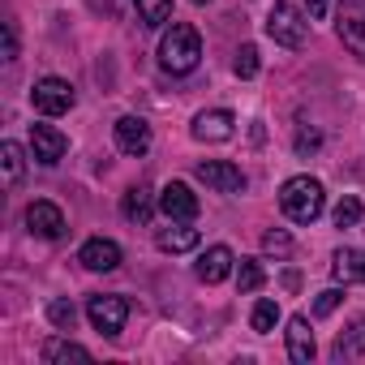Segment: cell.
Instances as JSON below:
<instances>
[{"label":"cell","mask_w":365,"mask_h":365,"mask_svg":"<svg viewBox=\"0 0 365 365\" xmlns=\"http://www.w3.org/2000/svg\"><path fill=\"white\" fill-rule=\"evenodd\" d=\"M202 61V39L190 22H172L159 39V65L168 73H194Z\"/></svg>","instance_id":"cell-1"},{"label":"cell","mask_w":365,"mask_h":365,"mask_svg":"<svg viewBox=\"0 0 365 365\" xmlns=\"http://www.w3.org/2000/svg\"><path fill=\"white\" fill-rule=\"evenodd\" d=\"M279 207L292 224H314L327 207V194H322V180L314 176H288L284 190H279Z\"/></svg>","instance_id":"cell-2"},{"label":"cell","mask_w":365,"mask_h":365,"mask_svg":"<svg viewBox=\"0 0 365 365\" xmlns=\"http://www.w3.org/2000/svg\"><path fill=\"white\" fill-rule=\"evenodd\" d=\"M267 35L279 43V48H305L309 39V14H301L297 0H275V9L267 14Z\"/></svg>","instance_id":"cell-3"},{"label":"cell","mask_w":365,"mask_h":365,"mask_svg":"<svg viewBox=\"0 0 365 365\" xmlns=\"http://www.w3.org/2000/svg\"><path fill=\"white\" fill-rule=\"evenodd\" d=\"M86 318H91V327H95V331H103L108 339H116V335L125 331L129 301H125V297H116V292H99V297H91V301H86Z\"/></svg>","instance_id":"cell-4"},{"label":"cell","mask_w":365,"mask_h":365,"mask_svg":"<svg viewBox=\"0 0 365 365\" xmlns=\"http://www.w3.org/2000/svg\"><path fill=\"white\" fill-rule=\"evenodd\" d=\"M335 35H339V43H344L356 61H365V0H339Z\"/></svg>","instance_id":"cell-5"},{"label":"cell","mask_w":365,"mask_h":365,"mask_svg":"<svg viewBox=\"0 0 365 365\" xmlns=\"http://www.w3.org/2000/svg\"><path fill=\"white\" fill-rule=\"evenodd\" d=\"M31 99H35V112H43V116H65V112L78 103V91H73V82H65V78H39L35 91H31Z\"/></svg>","instance_id":"cell-6"},{"label":"cell","mask_w":365,"mask_h":365,"mask_svg":"<svg viewBox=\"0 0 365 365\" xmlns=\"http://www.w3.org/2000/svg\"><path fill=\"white\" fill-rule=\"evenodd\" d=\"M159 211L168 220H176V224H190L198 215V194L185 185V180H172V185L159 190Z\"/></svg>","instance_id":"cell-7"},{"label":"cell","mask_w":365,"mask_h":365,"mask_svg":"<svg viewBox=\"0 0 365 365\" xmlns=\"http://www.w3.org/2000/svg\"><path fill=\"white\" fill-rule=\"evenodd\" d=\"M198 180H207L215 194H245V172L224 163V159H202L198 163Z\"/></svg>","instance_id":"cell-8"},{"label":"cell","mask_w":365,"mask_h":365,"mask_svg":"<svg viewBox=\"0 0 365 365\" xmlns=\"http://www.w3.org/2000/svg\"><path fill=\"white\" fill-rule=\"evenodd\" d=\"M26 228L35 232V237H43V241H61L65 237V211L56 207V202H31L26 207Z\"/></svg>","instance_id":"cell-9"},{"label":"cell","mask_w":365,"mask_h":365,"mask_svg":"<svg viewBox=\"0 0 365 365\" xmlns=\"http://www.w3.org/2000/svg\"><path fill=\"white\" fill-rule=\"evenodd\" d=\"M112 133H116V150H125V155H133V159H142V155L150 150V125H146L142 116H120V120L112 125Z\"/></svg>","instance_id":"cell-10"},{"label":"cell","mask_w":365,"mask_h":365,"mask_svg":"<svg viewBox=\"0 0 365 365\" xmlns=\"http://www.w3.org/2000/svg\"><path fill=\"white\" fill-rule=\"evenodd\" d=\"M65 150H69V138H65L61 129H52V125H31V155H35L43 168L61 163Z\"/></svg>","instance_id":"cell-11"},{"label":"cell","mask_w":365,"mask_h":365,"mask_svg":"<svg viewBox=\"0 0 365 365\" xmlns=\"http://www.w3.org/2000/svg\"><path fill=\"white\" fill-rule=\"evenodd\" d=\"M232 133H237V116L228 108H211V112L194 116V138L198 142H228Z\"/></svg>","instance_id":"cell-12"},{"label":"cell","mask_w":365,"mask_h":365,"mask_svg":"<svg viewBox=\"0 0 365 365\" xmlns=\"http://www.w3.org/2000/svg\"><path fill=\"white\" fill-rule=\"evenodd\" d=\"M78 262L86 271H116L120 267V245L108 241V237H91L82 250H78Z\"/></svg>","instance_id":"cell-13"},{"label":"cell","mask_w":365,"mask_h":365,"mask_svg":"<svg viewBox=\"0 0 365 365\" xmlns=\"http://www.w3.org/2000/svg\"><path fill=\"white\" fill-rule=\"evenodd\" d=\"M232 262H237V258H232V250H228V245H211V250L198 258V267H194V271H198V279H202V284H220V279H228V275H232Z\"/></svg>","instance_id":"cell-14"},{"label":"cell","mask_w":365,"mask_h":365,"mask_svg":"<svg viewBox=\"0 0 365 365\" xmlns=\"http://www.w3.org/2000/svg\"><path fill=\"white\" fill-rule=\"evenodd\" d=\"M288 356L297 361V365H309L314 361V331H309V318L305 314H297V318H288Z\"/></svg>","instance_id":"cell-15"},{"label":"cell","mask_w":365,"mask_h":365,"mask_svg":"<svg viewBox=\"0 0 365 365\" xmlns=\"http://www.w3.org/2000/svg\"><path fill=\"white\" fill-rule=\"evenodd\" d=\"M155 207H159V198H155L146 185H129L125 198H120V215H125L129 224H146V220L155 215Z\"/></svg>","instance_id":"cell-16"},{"label":"cell","mask_w":365,"mask_h":365,"mask_svg":"<svg viewBox=\"0 0 365 365\" xmlns=\"http://www.w3.org/2000/svg\"><path fill=\"white\" fill-rule=\"evenodd\" d=\"M198 228H190V224H176L172 220V228H159V237H155V245L163 250V254H190V250H198Z\"/></svg>","instance_id":"cell-17"},{"label":"cell","mask_w":365,"mask_h":365,"mask_svg":"<svg viewBox=\"0 0 365 365\" xmlns=\"http://www.w3.org/2000/svg\"><path fill=\"white\" fill-rule=\"evenodd\" d=\"M331 271H335V279H344V284H365V250H335V258H331Z\"/></svg>","instance_id":"cell-18"},{"label":"cell","mask_w":365,"mask_h":365,"mask_svg":"<svg viewBox=\"0 0 365 365\" xmlns=\"http://www.w3.org/2000/svg\"><path fill=\"white\" fill-rule=\"evenodd\" d=\"M331 356H335V361H356V356H365V318H356L348 331H339Z\"/></svg>","instance_id":"cell-19"},{"label":"cell","mask_w":365,"mask_h":365,"mask_svg":"<svg viewBox=\"0 0 365 365\" xmlns=\"http://www.w3.org/2000/svg\"><path fill=\"white\" fill-rule=\"evenodd\" d=\"M43 361L56 365V361H91V348L73 344V339H48L43 344Z\"/></svg>","instance_id":"cell-20"},{"label":"cell","mask_w":365,"mask_h":365,"mask_svg":"<svg viewBox=\"0 0 365 365\" xmlns=\"http://www.w3.org/2000/svg\"><path fill=\"white\" fill-rule=\"evenodd\" d=\"M0 163H5V185H18L22 180V168H26V155L18 142H5L0 146Z\"/></svg>","instance_id":"cell-21"},{"label":"cell","mask_w":365,"mask_h":365,"mask_svg":"<svg viewBox=\"0 0 365 365\" xmlns=\"http://www.w3.org/2000/svg\"><path fill=\"white\" fill-rule=\"evenodd\" d=\"M275 322H279V305H275L271 297H262V301L254 305V314H250V327H254L258 335H271V331H275Z\"/></svg>","instance_id":"cell-22"},{"label":"cell","mask_w":365,"mask_h":365,"mask_svg":"<svg viewBox=\"0 0 365 365\" xmlns=\"http://www.w3.org/2000/svg\"><path fill=\"white\" fill-rule=\"evenodd\" d=\"M133 9L146 26H163L172 18V0H133Z\"/></svg>","instance_id":"cell-23"},{"label":"cell","mask_w":365,"mask_h":365,"mask_svg":"<svg viewBox=\"0 0 365 365\" xmlns=\"http://www.w3.org/2000/svg\"><path fill=\"white\" fill-rule=\"evenodd\" d=\"M262 279H267L262 262H258V258H241V267H237V288H241V292H258Z\"/></svg>","instance_id":"cell-24"},{"label":"cell","mask_w":365,"mask_h":365,"mask_svg":"<svg viewBox=\"0 0 365 365\" xmlns=\"http://www.w3.org/2000/svg\"><path fill=\"white\" fill-rule=\"evenodd\" d=\"M361 215H365V207H361V198H352V194H344V198L335 202V228H356V224H361Z\"/></svg>","instance_id":"cell-25"},{"label":"cell","mask_w":365,"mask_h":365,"mask_svg":"<svg viewBox=\"0 0 365 365\" xmlns=\"http://www.w3.org/2000/svg\"><path fill=\"white\" fill-rule=\"evenodd\" d=\"M73 318H78V309H73V301H65V297H56V301L48 305V322H52V327H61V331H69V327H73Z\"/></svg>","instance_id":"cell-26"},{"label":"cell","mask_w":365,"mask_h":365,"mask_svg":"<svg viewBox=\"0 0 365 365\" xmlns=\"http://www.w3.org/2000/svg\"><path fill=\"white\" fill-rule=\"evenodd\" d=\"M258 48L254 43H245V48H237V61H232V69H237V78H254L258 73Z\"/></svg>","instance_id":"cell-27"},{"label":"cell","mask_w":365,"mask_h":365,"mask_svg":"<svg viewBox=\"0 0 365 365\" xmlns=\"http://www.w3.org/2000/svg\"><path fill=\"white\" fill-rule=\"evenodd\" d=\"M339 301H344V292H339V288H322V292H318V301H314V314H318V318H327V314H335V309H339Z\"/></svg>","instance_id":"cell-28"},{"label":"cell","mask_w":365,"mask_h":365,"mask_svg":"<svg viewBox=\"0 0 365 365\" xmlns=\"http://www.w3.org/2000/svg\"><path fill=\"white\" fill-rule=\"evenodd\" d=\"M262 250H267V254H288V250H292V237L279 232V228H271V232L262 237Z\"/></svg>","instance_id":"cell-29"},{"label":"cell","mask_w":365,"mask_h":365,"mask_svg":"<svg viewBox=\"0 0 365 365\" xmlns=\"http://www.w3.org/2000/svg\"><path fill=\"white\" fill-rule=\"evenodd\" d=\"M318 146H322V133H318V129H309V125H301V129H297V150H301V155H309V150H318Z\"/></svg>","instance_id":"cell-30"},{"label":"cell","mask_w":365,"mask_h":365,"mask_svg":"<svg viewBox=\"0 0 365 365\" xmlns=\"http://www.w3.org/2000/svg\"><path fill=\"white\" fill-rule=\"evenodd\" d=\"M18 56V26H14V18L5 22V61H14Z\"/></svg>","instance_id":"cell-31"},{"label":"cell","mask_w":365,"mask_h":365,"mask_svg":"<svg viewBox=\"0 0 365 365\" xmlns=\"http://www.w3.org/2000/svg\"><path fill=\"white\" fill-rule=\"evenodd\" d=\"M305 5H309V18H314V22H322V18L331 14V5H335V0H305Z\"/></svg>","instance_id":"cell-32"},{"label":"cell","mask_w":365,"mask_h":365,"mask_svg":"<svg viewBox=\"0 0 365 365\" xmlns=\"http://www.w3.org/2000/svg\"><path fill=\"white\" fill-rule=\"evenodd\" d=\"M194 5H207V0H194Z\"/></svg>","instance_id":"cell-33"}]
</instances>
